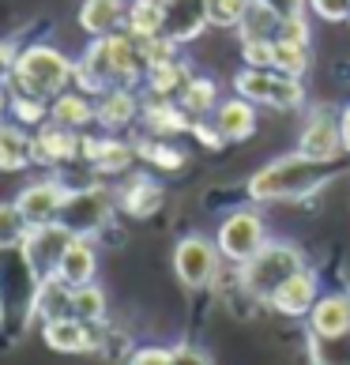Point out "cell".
<instances>
[{
  "mask_svg": "<svg viewBox=\"0 0 350 365\" xmlns=\"http://www.w3.org/2000/svg\"><path fill=\"white\" fill-rule=\"evenodd\" d=\"M166 8V31L173 42H185V38H196L207 23V8L204 0H163Z\"/></svg>",
  "mask_w": 350,
  "mask_h": 365,
  "instance_id": "5bb4252c",
  "label": "cell"
},
{
  "mask_svg": "<svg viewBox=\"0 0 350 365\" xmlns=\"http://www.w3.org/2000/svg\"><path fill=\"white\" fill-rule=\"evenodd\" d=\"M49 117L57 120V125H64V128H83V125H91V120L98 117V110H94V102L87 98V91H64V94L53 98Z\"/></svg>",
  "mask_w": 350,
  "mask_h": 365,
  "instance_id": "44dd1931",
  "label": "cell"
},
{
  "mask_svg": "<svg viewBox=\"0 0 350 365\" xmlns=\"http://www.w3.org/2000/svg\"><path fill=\"white\" fill-rule=\"evenodd\" d=\"M211 26H241L252 8V0H204Z\"/></svg>",
  "mask_w": 350,
  "mask_h": 365,
  "instance_id": "4dcf8cb0",
  "label": "cell"
},
{
  "mask_svg": "<svg viewBox=\"0 0 350 365\" xmlns=\"http://www.w3.org/2000/svg\"><path fill=\"white\" fill-rule=\"evenodd\" d=\"M16 61H19V53H16V42H0V79L16 72Z\"/></svg>",
  "mask_w": 350,
  "mask_h": 365,
  "instance_id": "ee69618b",
  "label": "cell"
},
{
  "mask_svg": "<svg viewBox=\"0 0 350 365\" xmlns=\"http://www.w3.org/2000/svg\"><path fill=\"white\" fill-rule=\"evenodd\" d=\"M215 245H219L226 260L249 264L267 245V226L260 219V211H234L230 219H222L219 234H215Z\"/></svg>",
  "mask_w": 350,
  "mask_h": 365,
  "instance_id": "5b68a950",
  "label": "cell"
},
{
  "mask_svg": "<svg viewBox=\"0 0 350 365\" xmlns=\"http://www.w3.org/2000/svg\"><path fill=\"white\" fill-rule=\"evenodd\" d=\"M38 290H42V279L34 275L23 245L0 249V313H4L8 331L23 335L31 317H38Z\"/></svg>",
  "mask_w": 350,
  "mask_h": 365,
  "instance_id": "7a4b0ae2",
  "label": "cell"
},
{
  "mask_svg": "<svg viewBox=\"0 0 350 365\" xmlns=\"http://www.w3.org/2000/svg\"><path fill=\"white\" fill-rule=\"evenodd\" d=\"M309 8H313L320 19H328V23L350 19V0H309Z\"/></svg>",
  "mask_w": 350,
  "mask_h": 365,
  "instance_id": "74e56055",
  "label": "cell"
},
{
  "mask_svg": "<svg viewBox=\"0 0 350 365\" xmlns=\"http://www.w3.org/2000/svg\"><path fill=\"white\" fill-rule=\"evenodd\" d=\"M241 57H245V68L275 72V38H245L241 42Z\"/></svg>",
  "mask_w": 350,
  "mask_h": 365,
  "instance_id": "d590c367",
  "label": "cell"
},
{
  "mask_svg": "<svg viewBox=\"0 0 350 365\" xmlns=\"http://www.w3.org/2000/svg\"><path fill=\"white\" fill-rule=\"evenodd\" d=\"M72 317L87 320V324L105 317V294L94 287V282H87V287H72Z\"/></svg>",
  "mask_w": 350,
  "mask_h": 365,
  "instance_id": "f1b7e54d",
  "label": "cell"
},
{
  "mask_svg": "<svg viewBox=\"0 0 350 365\" xmlns=\"http://www.w3.org/2000/svg\"><path fill=\"white\" fill-rule=\"evenodd\" d=\"M267 305H272L275 313H282V317H305V313H313V309H316V275L302 267L298 275H290L272 294V302H267Z\"/></svg>",
  "mask_w": 350,
  "mask_h": 365,
  "instance_id": "7c38bea8",
  "label": "cell"
},
{
  "mask_svg": "<svg viewBox=\"0 0 350 365\" xmlns=\"http://www.w3.org/2000/svg\"><path fill=\"white\" fill-rule=\"evenodd\" d=\"M173 365H211L204 350H196V346H177L173 350Z\"/></svg>",
  "mask_w": 350,
  "mask_h": 365,
  "instance_id": "b9f144b4",
  "label": "cell"
},
{
  "mask_svg": "<svg viewBox=\"0 0 350 365\" xmlns=\"http://www.w3.org/2000/svg\"><path fill=\"white\" fill-rule=\"evenodd\" d=\"M215 128H219L226 140H249L252 132H257V102L241 98V94L219 102V110H215Z\"/></svg>",
  "mask_w": 350,
  "mask_h": 365,
  "instance_id": "4fadbf2b",
  "label": "cell"
},
{
  "mask_svg": "<svg viewBox=\"0 0 350 365\" xmlns=\"http://www.w3.org/2000/svg\"><path fill=\"white\" fill-rule=\"evenodd\" d=\"M234 87H237L241 98H249V102H257V106H267V102H272V91H275V72H267V68H245V72H237Z\"/></svg>",
  "mask_w": 350,
  "mask_h": 365,
  "instance_id": "484cf974",
  "label": "cell"
},
{
  "mask_svg": "<svg viewBox=\"0 0 350 365\" xmlns=\"http://www.w3.org/2000/svg\"><path fill=\"white\" fill-rule=\"evenodd\" d=\"M313 335L320 339H339L350 335V294H328L313 309Z\"/></svg>",
  "mask_w": 350,
  "mask_h": 365,
  "instance_id": "9a60e30c",
  "label": "cell"
},
{
  "mask_svg": "<svg viewBox=\"0 0 350 365\" xmlns=\"http://www.w3.org/2000/svg\"><path fill=\"white\" fill-rule=\"evenodd\" d=\"M298 151L305 158H316V162H335L343 151V128H339V117L328 106H320L316 113H309L305 128H302V140H298Z\"/></svg>",
  "mask_w": 350,
  "mask_h": 365,
  "instance_id": "30bf717a",
  "label": "cell"
},
{
  "mask_svg": "<svg viewBox=\"0 0 350 365\" xmlns=\"http://www.w3.org/2000/svg\"><path fill=\"white\" fill-rule=\"evenodd\" d=\"M8 102H11V98H8V94H4V91H0V113H4V110H8Z\"/></svg>",
  "mask_w": 350,
  "mask_h": 365,
  "instance_id": "bcb514c9",
  "label": "cell"
},
{
  "mask_svg": "<svg viewBox=\"0 0 350 365\" xmlns=\"http://www.w3.org/2000/svg\"><path fill=\"white\" fill-rule=\"evenodd\" d=\"M125 26H128V34H140V38L163 34L166 31V8H163V0H132L128 16H125Z\"/></svg>",
  "mask_w": 350,
  "mask_h": 365,
  "instance_id": "cb8c5ba5",
  "label": "cell"
},
{
  "mask_svg": "<svg viewBox=\"0 0 350 365\" xmlns=\"http://www.w3.org/2000/svg\"><path fill=\"white\" fill-rule=\"evenodd\" d=\"M34 162V136L16 125V120H0V170L19 173Z\"/></svg>",
  "mask_w": 350,
  "mask_h": 365,
  "instance_id": "e0dca14e",
  "label": "cell"
},
{
  "mask_svg": "<svg viewBox=\"0 0 350 365\" xmlns=\"http://www.w3.org/2000/svg\"><path fill=\"white\" fill-rule=\"evenodd\" d=\"M26 230H31V222L23 219V211L16 204H0V249L23 245Z\"/></svg>",
  "mask_w": 350,
  "mask_h": 365,
  "instance_id": "1f68e13d",
  "label": "cell"
},
{
  "mask_svg": "<svg viewBox=\"0 0 350 365\" xmlns=\"http://www.w3.org/2000/svg\"><path fill=\"white\" fill-rule=\"evenodd\" d=\"M125 16H128L125 0H83V8H79V26L94 38H105L125 23Z\"/></svg>",
  "mask_w": 350,
  "mask_h": 365,
  "instance_id": "d6986e66",
  "label": "cell"
},
{
  "mask_svg": "<svg viewBox=\"0 0 350 365\" xmlns=\"http://www.w3.org/2000/svg\"><path fill=\"white\" fill-rule=\"evenodd\" d=\"M328 178H331V162H316V158H305L302 151H294L252 173L249 196L264 200V204L267 200H298L305 192H313V188H320Z\"/></svg>",
  "mask_w": 350,
  "mask_h": 365,
  "instance_id": "6da1fadb",
  "label": "cell"
},
{
  "mask_svg": "<svg viewBox=\"0 0 350 365\" xmlns=\"http://www.w3.org/2000/svg\"><path fill=\"white\" fill-rule=\"evenodd\" d=\"M94 110H98V120L105 128H125V125H132V117H136L140 106H136V94L117 83V87H105L98 94Z\"/></svg>",
  "mask_w": 350,
  "mask_h": 365,
  "instance_id": "ffe728a7",
  "label": "cell"
},
{
  "mask_svg": "<svg viewBox=\"0 0 350 365\" xmlns=\"http://www.w3.org/2000/svg\"><path fill=\"white\" fill-rule=\"evenodd\" d=\"M305 267L302 249L287 245V241H267V245L252 256L249 264H241V282L252 297L260 302H272V294L287 282L290 275H298Z\"/></svg>",
  "mask_w": 350,
  "mask_h": 365,
  "instance_id": "277c9868",
  "label": "cell"
},
{
  "mask_svg": "<svg viewBox=\"0 0 350 365\" xmlns=\"http://www.w3.org/2000/svg\"><path fill=\"white\" fill-rule=\"evenodd\" d=\"M136 151L151 162V166H163V170H181L185 166V155L177 151V147H170L166 140H158V136L155 140H143Z\"/></svg>",
  "mask_w": 350,
  "mask_h": 365,
  "instance_id": "e575fe53",
  "label": "cell"
},
{
  "mask_svg": "<svg viewBox=\"0 0 350 365\" xmlns=\"http://www.w3.org/2000/svg\"><path fill=\"white\" fill-rule=\"evenodd\" d=\"M72 188L64 185L61 178H42V181H31L16 196V207L23 211V219L31 226H46V222H61V211H64V200H68Z\"/></svg>",
  "mask_w": 350,
  "mask_h": 365,
  "instance_id": "9c48e42d",
  "label": "cell"
},
{
  "mask_svg": "<svg viewBox=\"0 0 350 365\" xmlns=\"http://www.w3.org/2000/svg\"><path fill=\"white\" fill-rule=\"evenodd\" d=\"M79 151V136L76 128H64V125H42V132L34 136V162H46V166H53V162H68L76 158Z\"/></svg>",
  "mask_w": 350,
  "mask_h": 365,
  "instance_id": "2e32d148",
  "label": "cell"
},
{
  "mask_svg": "<svg viewBox=\"0 0 350 365\" xmlns=\"http://www.w3.org/2000/svg\"><path fill=\"white\" fill-rule=\"evenodd\" d=\"M143 79H147V87H151V94H158V98H166V94H173V91H185L188 87V76L185 72V64L181 61H158V64H151V68L143 72Z\"/></svg>",
  "mask_w": 350,
  "mask_h": 365,
  "instance_id": "d4e9b609",
  "label": "cell"
},
{
  "mask_svg": "<svg viewBox=\"0 0 350 365\" xmlns=\"http://www.w3.org/2000/svg\"><path fill=\"white\" fill-rule=\"evenodd\" d=\"M279 38H287V42H309V26H305V16L282 19V23H279Z\"/></svg>",
  "mask_w": 350,
  "mask_h": 365,
  "instance_id": "ab89813d",
  "label": "cell"
},
{
  "mask_svg": "<svg viewBox=\"0 0 350 365\" xmlns=\"http://www.w3.org/2000/svg\"><path fill=\"white\" fill-rule=\"evenodd\" d=\"M302 98H305V91H302V83L294 76H282V72H275V91H272V110H294V106H302Z\"/></svg>",
  "mask_w": 350,
  "mask_h": 365,
  "instance_id": "8d00e7d4",
  "label": "cell"
},
{
  "mask_svg": "<svg viewBox=\"0 0 350 365\" xmlns=\"http://www.w3.org/2000/svg\"><path fill=\"white\" fill-rule=\"evenodd\" d=\"M94 267H98V256H94L91 237H76L57 267V279L64 287H87V282H94Z\"/></svg>",
  "mask_w": 350,
  "mask_h": 365,
  "instance_id": "ac0fdd59",
  "label": "cell"
},
{
  "mask_svg": "<svg viewBox=\"0 0 350 365\" xmlns=\"http://www.w3.org/2000/svg\"><path fill=\"white\" fill-rule=\"evenodd\" d=\"M192 136L200 140V143H207V147H222L226 143V136L215 125H192Z\"/></svg>",
  "mask_w": 350,
  "mask_h": 365,
  "instance_id": "7bdbcfd3",
  "label": "cell"
},
{
  "mask_svg": "<svg viewBox=\"0 0 350 365\" xmlns=\"http://www.w3.org/2000/svg\"><path fill=\"white\" fill-rule=\"evenodd\" d=\"M0 324H4V313H0Z\"/></svg>",
  "mask_w": 350,
  "mask_h": 365,
  "instance_id": "7dc6e473",
  "label": "cell"
},
{
  "mask_svg": "<svg viewBox=\"0 0 350 365\" xmlns=\"http://www.w3.org/2000/svg\"><path fill=\"white\" fill-rule=\"evenodd\" d=\"M8 110H11V120L16 125H42L46 120V98H34V94H11V102H8Z\"/></svg>",
  "mask_w": 350,
  "mask_h": 365,
  "instance_id": "836d02e7",
  "label": "cell"
},
{
  "mask_svg": "<svg viewBox=\"0 0 350 365\" xmlns=\"http://www.w3.org/2000/svg\"><path fill=\"white\" fill-rule=\"evenodd\" d=\"M132 162V147L120 140H98V155H94V166L102 173H120Z\"/></svg>",
  "mask_w": 350,
  "mask_h": 365,
  "instance_id": "d6a6232c",
  "label": "cell"
},
{
  "mask_svg": "<svg viewBox=\"0 0 350 365\" xmlns=\"http://www.w3.org/2000/svg\"><path fill=\"white\" fill-rule=\"evenodd\" d=\"M181 106H185L192 117L215 113V110H219V87H215L211 79L192 76V79H188V87H185V94H181Z\"/></svg>",
  "mask_w": 350,
  "mask_h": 365,
  "instance_id": "4316f807",
  "label": "cell"
},
{
  "mask_svg": "<svg viewBox=\"0 0 350 365\" xmlns=\"http://www.w3.org/2000/svg\"><path fill=\"white\" fill-rule=\"evenodd\" d=\"M120 204L132 219H147V215H155L158 204H163V185L151 181V178H132L128 188L120 192Z\"/></svg>",
  "mask_w": 350,
  "mask_h": 365,
  "instance_id": "603a6c76",
  "label": "cell"
},
{
  "mask_svg": "<svg viewBox=\"0 0 350 365\" xmlns=\"http://www.w3.org/2000/svg\"><path fill=\"white\" fill-rule=\"evenodd\" d=\"M143 120L147 128L155 132V136H173V132H188L192 128V117H188V110H181V106H173L170 98H158L143 110Z\"/></svg>",
  "mask_w": 350,
  "mask_h": 365,
  "instance_id": "7402d4cb",
  "label": "cell"
},
{
  "mask_svg": "<svg viewBox=\"0 0 350 365\" xmlns=\"http://www.w3.org/2000/svg\"><path fill=\"white\" fill-rule=\"evenodd\" d=\"M128 365H173V350L166 346H143L128 358Z\"/></svg>",
  "mask_w": 350,
  "mask_h": 365,
  "instance_id": "f35d334b",
  "label": "cell"
},
{
  "mask_svg": "<svg viewBox=\"0 0 350 365\" xmlns=\"http://www.w3.org/2000/svg\"><path fill=\"white\" fill-rule=\"evenodd\" d=\"M110 211H113L110 188L87 185V188H72V192H68L64 211H61V222L68 226L76 237H91V234H98V230L105 226Z\"/></svg>",
  "mask_w": 350,
  "mask_h": 365,
  "instance_id": "52a82bcc",
  "label": "cell"
},
{
  "mask_svg": "<svg viewBox=\"0 0 350 365\" xmlns=\"http://www.w3.org/2000/svg\"><path fill=\"white\" fill-rule=\"evenodd\" d=\"M173 272H177V279L192 290L207 287L215 279V272H219V245L207 237H200V234L177 241V249H173Z\"/></svg>",
  "mask_w": 350,
  "mask_h": 365,
  "instance_id": "ba28073f",
  "label": "cell"
},
{
  "mask_svg": "<svg viewBox=\"0 0 350 365\" xmlns=\"http://www.w3.org/2000/svg\"><path fill=\"white\" fill-rule=\"evenodd\" d=\"M309 68V42H287V38H275V72L282 76H305Z\"/></svg>",
  "mask_w": 350,
  "mask_h": 365,
  "instance_id": "83f0119b",
  "label": "cell"
},
{
  "mask_svg": "<svg viewBox=\"0 0 350 365\" xmlns=\"http://www.w3.org/2000/svg\"><path fill=\"white\" fill-rule=\"evenodd\" d=\"M76 241V234L64 222H46V226H31L23 237V252L26 260H31L34 275L38 279H57V267L64 260V252H68V245Z\"/></svg>",
  "mask_w": 350,
  "mask_h": 365,
  "instance_id": "8992f818",
  "label": "cell"
},
{
  "mask_svg": "<svg viewBox=\"0 0 350 365\" xmlns=\"http://www.w3.org/2000/svg\"><path fill=\"white\" fill-rule=\"evenodd\" d=\"M264 4L272 8L279 19H294V16H305V8H309L305 0H264Z\"/></svg>",
  "mask_w": 350,
  "mask_h": 365,
  "instance_id": "60d3db41",
  "label": "cell"
},
{
  "mask_svg": "<svg viewBox=\"0 0 350 365\" xmlns=\"http://www.w3.org/2000/svg\"><path fill=\"white\" fill-rule=\"evenodd\" d=\"M279 23L282 19L264 4V0H252L249 16H245V23H241V34L245 38H279Z\"/></svg>",
  "mask_w": 350,
  "mask_h": 365,
  "instance_id": "f546056e",
  "label": "cell"
},
{
  "mask_svg": "<svg viewBox=\"0 0 350 365\" xmlns=\"http://www.w3.org/2000/svg\"><path fill=\"white\" fill-rule=\"evenodd\" d=\"M42 335H46V343H49L53 350H61V354H83V350L98 346V335H94V328H91L87 320L72 317V313H68V317L46 320Z\"/></svg>",
  "mask_w": 350,
  "mask_h": 365,
  "instance_id": "8fae6325",
  "label": "cell"
},
{
  "mask_svg": "<svg viewBox=\"0 0 350 365\" xmlns=\"http://www.w3.org/2000/svg\"><path fill=\"white\" fill-rule=\"evenodd\" d=\"M339 128H343V151H350V106L339 113Z\"/></svg>",
  "mask_w": 350,
  "mask_h": 365,
  "instance_id": "f6af8a7d",
  "label": "cell"
},
{
  "mask_svg": "<svg viewBox=\"0 0 350 365\" xmlns=\"http://www.w3.org/2000/svg\"><path fill=\"white\" fill-rule=\"evenodd\" d=\"M11 76H16L23 94L57 98V94H64V87H68V79H76V64L53 46H31V49L19 53L16 72Z\"/></svg>",
  "mask_w": 350,
  "mask_h": 365,
  "instance_id": "3957f363",
  "label": "cell"
}]
</instances>
